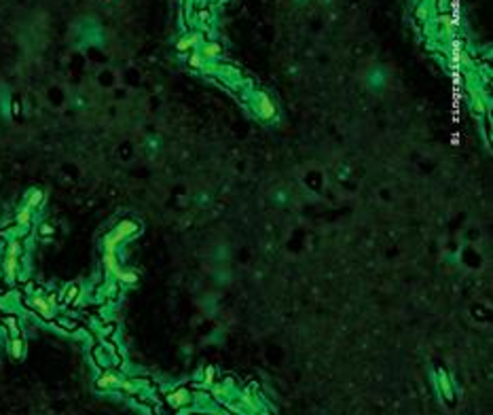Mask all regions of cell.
Masks as SVG:
<instances>
[{
  "instance_id": "6da1fadb",
  "label": "cell",
  "mask_w": 493,
  "mask_h": 415,
  "mask_svg": "<svg viewBox=\"0 0 493 415\" xmlns=\"http://www.w3.org/2000/svg\"><path fill=\"white\" fill-rule=\"evenodd\" d=\"M55 303H58V297L55 295H47L43 288H34L28 292L25 297V305L32 311H36L40 318L45 320H53L55 318Z\"/></svg>"
},
{
  "instance_id": "7a4b0ae2",
  "label": "cell",
  "mask_w": 493,
  "mask_h": 415,
  "mask_svg": "<svg viewBox=\"0 0 493 415\" xmlns=\"http://www.w3.org/2000/svg\"><path fill=\"white\" fill-rule=\"evenodd\" d=\"M138 231H140V225L136 221H132V218L119 221L115 225V229L104 237V250H117L119 244H123L125 239H132Z\"/></svg>"
},
{
  "instance_id": "3957f363",
  "label": "cell",
  "mask_w": 493,
  "mask_h": 415,
  "mask_svg": "<svg viewBox=\"0 0 493 415\" xmlns=\"http://www.w3.org/2000/svg\"><path fill=\"white\" fill-rule=\"evenodd\" d=\"M248 106L256 112V117L265 119V121H271L275 119V104L273 100L267 95L265 91H252V95L248 97Z\"/></svg>"
},
{
  "instance_id": "277c9868",
  "label": "cell",
  "mask_w": 493,
  "mask_h": 415,
  "mask_svg": "<svg viewBox=\"0 0 493 415\" xmlns=\"http://www.w3.org/2000/svg\"><path fill=\"white\" fill-rule=\"evenodd\" d=\"M193 400H195V394L187 388V385H180V388H176V390H167V394H165V403L176 411L191 407Z\"/></svg>"
},
{
  "instance_id": "5b68a950",
  "label": "cell",
  "mask_w": 493,
  "mask_h": 415,
  "mask_svg": "<svg viewBox=\"0 0 493 415\" xmlns=\"http://www.w3.org/2000/svg\"><path fill=\"white\" fill-rule=\"evenodd\" d=\"M123 373L121 371H117L115 367H110V369H104L102 371V375L95 379V388L97 390H119L121 388V383H123Z\"/></svg>"
},
{
  "instance_id": "8992f818",
  "label": "cell",
  "mask_w": 493,
  "mask_h": 415,
  "mask_svg": "<svg viewBox=\"0 0 493 415\" xmlns=\"http://www.w3.org/2000/svg\"><path fill=\"white\" fill-rule=\"evenodd\" d=\"M434 381H436V388H438L440 398L445 400V403L453 405V403H455V388H453V381H451V377H449L447 371H445V369H438V371H436Z\"/></svg>"
},
{
  "instance_id": "52a82bcc",
  "label": "cell",
  "mask_w": 493,
  "mask_h": 415,
  "mask_svg": "<svg viewBox=\"0 0 493 415\" xmlns=\"http://www.w3.org/2000/svg\"><path fill=\"white\" fill-rule=\"evenodd\" d=\"M19 269H21V259H19V256L3 254V265H0V271H3L5 282H9V284L11 282H17Z\"/></svg>"
},
{
  "instance_id": "ba28073f",
  "label": "cell",
  "mask_w": 493,
  "mask_h": 415,
  "mask_svg": "<svg viewBox=\"0 0 493 415\" xmlns=\"http://www.w3.org/2000/svg\"><path fill=\"white\" fill-rule=\"evenodd\" d=\"M201 38H203V34L199 32V30H193V32H187L185 36H182L178 42H176V49L180 51V53H189V51H195L197 47L201 45Z\"/></svg>"
},
{
  "instance_id": "9c48e42d",
  "label": "cell",
  "mask_w": 493,
  "mask_h": 415,
  "mask_svg": "<svg viewBox=\"0 0 493 415\" xmlns=\"http://www.w3.org/2000/svg\"><path fill=\"white\" fill-rule=\"evenodd\" d=\"M197 53L205 57V60H218L222 55V45L214 38H207V40H201V45L197 47Z\"/></svg>"
},
{
  "instance_id": "30bf717a",
  "label": "cell",
  "mask_w": 493,
  "mask_h": 415,
  "mask_svg": "<svg viewBox=\"0 0 493 415\" xmlns=\"http://www.w3.org/2000/svg\"><path fill=\"white\" fill-rule=\"evenodd\" d=\"M43 204H45V191H40V189H30V191L23 195V202H21V206L30 208L32 212L38 210Z\"/></svg>"
},
{
  "instance_id": "8fae6325",
  "label": "cell",
  "mask_w": 493,
  "mask_h": 415,
  "mask_svg": "<svg viewBox=\"0 0 493 415\" xmlns=\"http://www.w3.org/2000/svg\"><path fill=\"white\" fill-rule=\"evenodd\" d=\"M91 358H93V362H95L97 367H100L102 371L112 367V362H110V354L106 352V348L102 346V343H97V346L91 348Z\"/></svg>"
},
{
  "instance_id": "7c38bea8",
  "label": "cell",
  "mask_w": 493,
  "mask_h": 415,
  "mask_svg": "<svg viewBox=\"0 0 493 415\" xmlns=\"http://www.w3.org/2000/svg\"><path fill=\"white\" fill-rule=\"evenodd\" d=\"M81 297V286L79 284H68L66 288L60 292V301L64 303V305H74L76 303V299Z\"/></svg>"
},
{
  "instance_id": "4fadbf2b",
  "label": "cell",
  "mask_w": 493,
  "mask_h": 415,
  "mask_svg": "<svg viewBox=\"0 0 493 415\" xmlns=\"http://www.w3.org/2000/svg\"><path fill=\"white\" fill-rule=\"evenodd\" d=\"M9 354L13 360H21L23 354H25V341L23 337H9Z\"/></svg>"
},
{
  "instance_id": "5bb4252c",
  "label": "cell",
  "mask_w": 493,
  "mask_h": 415,
  "mask_svg": "<svg viewBox=\"0 0 493 415\" xmlns=\"http://www.w3.org/2000/svg\"><path fill=\"white\" fill-rule=\"evenodd\" d=\"M0 322H3V326H5V331H7V335L9 337H19L21 335V328H19V318L17 316H3L0 318Z\"/></svg>"
},
{
  "instance_id": "9a60e30c",
  "label": "cell",
  "mask_w": 493,
  "mask_h": 415,
  "mask_svg": "<svg viewBox=\"0 0 493 415\" xmlns=\"http://www.w3.org/2000/svg\"><path fill=\"white\" fill-rule=\"evenodd\" d=\"M32 210L30 208H25V206H21L19 210H17V214H15V225L17 227H23V229H30V225H32Z\"/></svg>"
},
{
  "instance_id": "2e32d148",
  "label": "cell",
  "mask_w": 493,
  "mask_h": 415,
  "mask_svg": "<svg viewBox=\"0 0 493 415\" xmlns=\"http://www.w3.org/2000/svg\"><path fill=\"white\" fill-rule=\"evenodd\" d=\"M216 383V369L212 364L203 367L201 371V377H199V385H203V388H212V385Z\"/></svg>"
},
{
  "instance_id": "e0dca14e",
  "label": "cell",
  "mask_w": 493,
  "mask_h": 415,
  "mask_svg": "<svg viewBox=\"0 0 493 415\" xmlns=\"http://www.w3.org/2000/svg\"><path fill=\"white\" fill-rule=\"evenodd\" d=\"M55 320V324H58L62 331H66V333H76L79 331V322L76 320H72V318H66V316H60V318H53Z\"/></svg>"
},
{
  "instance_id": "ac0fdd59",
  "label": "cell",
  "mask_w": 493,
  "mask_h": 415,
  "mask_svg": "<svg viewBox=\"0 0 493 415\" xmlns=\"http://www.w3.org/2000/svg\"><path fill=\"white\" fill-rule=\"evenodd\" d=\"M115 280L119 284H136L138 282V274H136V271H129V269H121L119 274L115 276Z\"/></svg>"
},
{
  "instance_id": "d6986e66",
  "label": "cell",
  "mask_w": 493,
  "mask_h": 415,
  "mask_svg": "<svg viewBox=\"0 0 493 415\" xmlns=\"http://www.w3.org/2000/svg\"><path fill=\"white\" fill-rule=\"evenodd\" d=\"M205 64H207L205 57H201L197 51H191V55H189V66H191V68H195V70H203Z\"/></svg>"
},
{
  "instance_id": "ffe728a7",
  "label": "cell",
  "mask_w": 493,
  "mask_h": 415,
  "mask_svg": "<svg viewBox=\"0 0 493 415\" xmlns=\"http://www.w3.org/2000/svg\"><path fill=\"white\" fill-rule=\"evenodd\" d=\"M195 21H199L201 26H207L210 21H212V11H210V9H199V13H197Z\"/></svg>"
},
{
  "instance_id": "44dd1931",
  "label": "cell",
  "mask_w": 493,
  "mask_h": 415,
  "mask_svg": "<svg viewBox=\"0 0 493 415\" xmlns=\"http://www.w3.org/2000/svg\"><path fill=\"white\" fill-rule=\"evenodd\" d=\"M55 233V229H53V225L51 223H43L38 227V235L40 237H49V235H53Z\"/></svg>"
},
{
  "instance_id": "7402d4cb",
  "label": "cell",
  "mask_w": 493,
  "mask_h": 415,
  "mask_svg": "<svg viewBox=\"0 0 493 415\" xmlns=\"http://www.w3.org/2000/svg\"><path fill=\"white\" fill-rule=\"evenodd\" d=\"M472 108L476 110V112H487V106H485V102H483V100H481V95H476L474 100H472Z\"/></svg>"
},
{
  "instance_id": "603a6c76",
  "label": "cell",
  "mask_w": 493,
  "mask_h": 415,
  "mask_svg": "<svg viewBox=\"0 0 493 415\" xmlns=\"http://www.w3.org/2000/svg\"><path fill=\"white\" fill-rule=\"evenodd\" d=\"M415 15H417L419 21H430V19H428V7H426V5H419L417 11H415Z\"/></svg>"
},
{
  "instance_id": "cb8c5ba5",
  "label": "cell",
  "mask_w": 493,
  "mask_h": 415,
  "mask_svg": "<svg viewBox=\"0 0 493 415\" xmlns=\"http://www.w3.org/2000/svg\"><path fill=\"white\" fill-rule=\"evenodd\" d=\"M436 9H438V15L440 13H447L451 9V0H436Z\"/></svg>"
},
{
  "instance_id": "d4e9b609",
  "label": "cell",
  "mask_w": 493,
  "mask_h": 415,
  "mask_svg": "<svg viewBox=\"0 0 493 415\" xmlns=\"http://www.w3.org/2000/svg\"><path fill=\"white\" fill-rule=\"evenodd\" d=\"M191 415H214V413H203V411H199V413H191Z\"/></svg>"
},
{
  "instance_id": "484cf974",
  "label": "cell",
  "mask_w": 493,
  "mask_h": 415,
  "mask_svg": "<svg viewBox=\"0 0 493 415\" xmlns=\"http://www.w3.org/2000/svg\"><path fill=\"white\" fill-rule=\"evenodd\" d=\"M214 3H227V0H214Z\"/></svg>"
}]
</instances>
